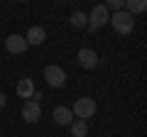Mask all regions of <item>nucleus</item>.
I'll return each mask as SVG.
<instances>
[{"label": "nucleus", "mask_w": 147, "mask_h": 137, "mask_svg": "<svg viewBox=\"0 0 147 137\" xmlns=\"http://www.w3.org/2000/svg\"><path fill=\"white\" fill-rule=\"evenodd\" d=\"M108 22H113V30H115L118 34H130V32L135 30V17H132V15H127L125 10L113 12V17H110Z\"/></svg>", "instance_id": "f257e3e1"}, {"label": "nucleus", "mask_w": 147, "mask_h": 137, "mask_svg": "<svg viewBox=\"0 0 147 137\" xmlns=\"http://www.w3.org/2000/svg\"><path fill=\"white\" fill-rule=\"evenodd\" d=\"M32 93H34L32 79H20V83H17V95H20V98H32Z\"/></svg>", "instance_id": "9b49d317"}, {"label": "nucleus", "mask_w": 147, "mask_h": 137, "mask_svg": "<svg viewBox=\"0 0 147 137\" xmlns=\"http://www.w3.org/2000/svg\"><path fill=\"white\" fill-rule=\"evenodd\" d=\"M44 81H47L52 88H61L64 83H66V74H64L61 66H54V64H49L47 68H44Z\"/></svg>", "instance_id": "20e7f679"}, {"label": "nucleus", "mask_w": 147, "mask_h": 137, "mask_svg": "<svg viewBox=\"0 0 147 137\" xmlns=\"http://www.w3.org/2000/svg\"><path fill=\"white\" fill-rule=\"evenodd\" d=\"M52 118H54V122H57V125H71V122H74V115H71V110H69V108H64V105L54 108Z\"/></svg>", "instance_id": "1a4fd4ad"}, {"label": "nucleus", "mask_w": 147, "mask_h": 137, "mask_svg": "<svg viewBox=\"0 0 147 137\" xmlns=\"http://www.w3.org/2000/svg\"><path fill=\"white\" fill-rule=\"evenodd\" d=\"M86 135H88V122L86 120L71 122V137H86Z\"/></svg>", "instance_id": "f8f14e48"}, {"label": "nucleus", "mask_w": 147, "mask_h": 137, "mask_svg": "<svg viewBox=\"0 0 147 137\" xmlns=\"http://www.w3.org/2000/svg\"><path fill=\"white\" fill-rule=\"evenodd\" d=\"M5 49L10 54H22V52H27V42H25L22 34H10L5 39Z\"/></svg>", "instance_id": "0eeeda50"}, {"label": "nucleus", "mask_w": 147, "mask_h": 137, "mask_svg": "<svg viewBox=\"0 0 147 137\" xmlns=\"http://www.w3.org/2000/svg\"><path fill=\"white\" fill-rule=\"evenodd\" d=\"M123 7H125V0H108V3H105V10H113V12H120Z\"/></svg>", "instance_id": "4468645a"}, {"label": "nucleus", "mask_w": 147, "mask_h": 137, "mask_svg": "<svg viewBox=\"0 0 147 137\" xmlns=\"http://www.w3.org/2000/svg\"><path fill=\"white\" fill-rule=\"evenodd\" d=\"M22 118H25L27 122H37L42 118V105L34 103V100H27L25 105H22Z\"/></svg>", "instance_id": "423d86ee"}, {"label": "nucleus", "mask_w": 147, "mask_h": 137, "mask_svg": "<svg viewBox=\"0 0 147 137\" xmlns=\"http://www.w3.org/2000/svg\"><path fill=\"white\" fill-rule=\"evenodd\" d=\"M71 115H76L79 120H88V118L96 115V100L93 98H79L74 103V110Z\"/></svg>", "instance_id": "f03ea898"}, {"label": "nucleus", "mask_w": 147, "mask_h": 137, "mask_svg": "<svg viewBox=\"0 0 147 137\" xmlns=\"http://www.w3.org/2000/svg\"><path fill=\"white\" fill-rule=\"evenodd\" d=\"M123 10L127 12V15H140V12H145L147 10V3L145 0H125V7H123Z\"/></svg>", "instance_id": "9d476101"}, {"label": "nucleus", "mask_w": 147, "mask_h": 137, "mask_svg": "<svg viewBox=\"0 0 147 137\" xmlns=\"http://www.w3.org/2000/svg\"><path fill=\"white\" fill-rule=\"evenodd\" d=\"M44 39H47V32H44L42 27H30V30H27V34H25L27 47H30V44H32V47H39Z\"/></svg>", "instance_id": "6e6552de"}, {"label": "nucleus", "mask_w": 147, "mask_h": 137, "mask_svg": "<svg viewBox=\"0 0 147 137\" xmlns=\"http://www.w3.org/2000/svg\"><path fill=\"white\" fill-rule=\"evenodd\" d=\"M71 25L76 27V30L86 27V25H88V15H84V12H79V10H76V12L71 15Z\"/></svg>", "instance_id": "ddd939ff"}, {"label": "nucleus", "mask_w": 147, "mask_h": 137, "mask_svg": "<svg viewBox=\"0 0 147 137\" xmlns=\"http://www.w3.org/2000/svg\"><path fill=\"white\" fill-rule=\"evenodd\" d=\"M5 103H7V98H5L3 93H0V108H5Z\"/></svg>", "instance_id": "2eb2a0df"}, {"label": "nucleus", "mask_w": 147, "mask_h": 137, "mask_svg": "<svg viewBox=\"0 0 147 137\" xmlns=\"http://www.w3.org/2000/svg\"><path fill=\"white\" fill-rule=\"evenodd\" d=\"M108 20H110V12L105 10V5H96L93 10H91V15H88V30L91 32H96V30H100L103 25H108Z\"/></svg>", "instance_id": "7ed1b4c3"}, {"label": "nucleus", "mask_w": 147, "mask_h": 137, "mask_svg": "<svg viewBox=\"0 0 147 137\" xmlns=\"http://www.w3.org/2000/svg\"><path fill=\"white\" fill-rule=\"evenodd\" d=\"M76 59H79V64H81L84 68H96V66H98V54H96L91 47H84V49H79Z\"/></svg>", "instance_id": "39448f33"}]
</instances>
